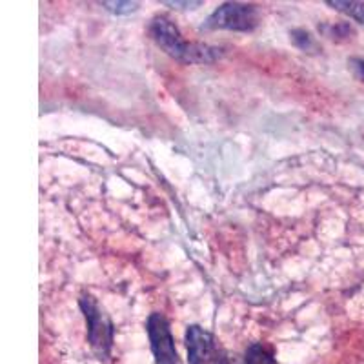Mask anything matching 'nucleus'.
Returning <instances> with one entry per match:
<instances>
[{
    "mask_svg": "<svg viewBox=\"0 0 364 364\" xmlns=\"http://www.w3.org/2000/svg\"><path fill=\"white\" fill-rule=\"evenodd\" d=\"M100 4L109 13H115V15H129V13L139 9L136 2H100Z\"/></svg>",
    "mask_w": 364,
    "mask_h": 364,
    "instance_id": "obj_10",
    "label": "nucleus"
},
{
    "mask_svg": "<svg viewBox=\"0 0 364 364\" xmlns=\"http://www.w3.org/2000/svg\"><path fill=\"white\" fill-rule=\"evenodd\" d=\"M148 330L149 346L154 352L155 364H182L178 359V353L175 350V341L171 336L170 323L162 314H151L146 323Z\"/></svg>",
    "mask_w": 364,
    "mask_h": 364,
    "instance_id": "obj_4",
    "label": "nucleus"
},
{
    "mask_svg": "<svg viewBox=\"0 0 364 364\" xmlns=\"http://www.w3.org/2000/svg\"><path fill=\"white\" fill-rule=\"evenodd\" d=\"M326 4L348 15L353 21L364 24V2H355V0H328Z\"/></svg>",
    "mask_w": 364,
    "mask_h": 364,
    "instance_id": "obj_6",
    "label": "nucleus"
},
{
    "mask_svg": "<svg viewBox=\"0 0 364 364\" xmlns=\"http://www.w3.org/2000/svg\"><path fill=\"white\" fill-rule=\"evenodd\" d=\"M148 33L157 42L159 48H162L166 53L175 58V60H178V63L210 64L215 63L217 58H220V55H223V50L215 48V46L184 41L177 26L168 17H162V15L151 18L148 26Z\"/></svg>",
    "mask_w": 364,
    "mask_h": 364,
    "instance_id": "obj_1",
    "label": "nucleus"
},
{
    "mask_svg": "<svg viewBox=\"0 0 364 364\" xmlns=\"http://www.w3.org/2000/svg\"><path fill=\"white\" fill-rule=\"evenodd\" d=\"M186 346H188V360L190 364H211L215 359V341L210 331L204 328L191 324L186 330Z\"/></svg>",
    "mask_w": 364,
    "mask_h": 364,
    "instance_id": "obj_5",
    "label": "nucleus"
},
{
    "mask_svg": "<svg viewBox=\"0 0 364 364\" xmlns=\"http://www.w3.org/2000/svg\"><path fill=\"white\" fill-rule=\"evenodd\" d=\"M350 64H352L353 71H355V75L359 77L360 80H364V60L363 58H352L350 60Z\"/></svg>",
    "mask_w": 364,
    "mask_h": 364,
    "instance_id": "obj_12",
    "label": "nucleus"
},
{
    "mask_svg": "<svg viewBox=\"0 0 364 364\" xmlns=\"http://www.w3.org/2000/svg\"><path fill=\"white\" fill-rule=\"evenodd\" d=\"M290 35L291 41H294V44L297 46L299 50L306 51V53H317L318 51V44L315 42V38L311 37V33L304 31V29H294Z\"/></svg>",
    "mask_w": 364,
    "mask_h": 364,
    "instance_id": "obj_8",
    "label": "nucleus"
},
{
    "mask_svg": "<svg viewBox=\"0 0 364 364\" xmlns=\"http://www.w3.org/2000/svg\"><path fill=\"white\" fill-rule=\"evenodd\" d=\"M79 304L87 323V343H90L91 350L97 353L99 359H106L112 352L113 336H115L112 318L97 302V299L91 297V295L84 294L80 297Z\"/></svg>",
    "mask_w": 364,
    "mask_h": 364,
    "instance_id": "obj_2",
    "label": "nucleus"
},
{
    "mask_svg": "<svg viewBox=\"0 0 364 364\" xmlns=\"http://www.w3.org/2000/svg\"><path fill=\"white\" fill-rule=\"evenodd\" d=\"M259 24V9L253 4L226 2L211 13L203 29H230V31H253Z\"/></svg>",
    "mask_w": 364,
    "mask_h": 364,
    "instance_id": "obj_3",
    "label": "nucleus"
},
{
    "mask_svg": "<svg viewBox=\"0 0 364 364\" xmlns=\"http://www.w3.org/2000/svg\"><path fill=\"white\" fill-rule=\"evenodd\" d=\"M215 364H239L237 363V359L235 357H232V355H228V353H224V352H217V355H215Z\"/></svg>",
    "mask_w": 364,
    "mask_h": 364,
    "instance_id": "obj_13",
    "label": "nucleus"
},
{
    "mask_svg": "<svg viewBox=\"0 0 364 364\" xmlns=\"http://www.w3.org/2000/svg\"><path fill=\"white\" fill-rule=\"evenodd\" d=\"M245 364H277L275 357H273L272 350L266 348L264 344L255 343L246 350Z\"/></svg>",
    "mask_w": 364,
    "mask_h": 364,
    "instance_id": "obj_7",
    "label": "nucleus"
},
{
    "mask_svg": "<svg viewBox=\"0 0 364 364\" xmlns=\"http://www.w3.org/2000/svg\"><path fill=\"white\" fill-rule=\"evenodd\" d=\"M164 6H171L175 9H197L204 4V2H178V0H162Z\"/></svg>",
    "mask_w": 364,
    "mask_h": 364,
    "instance_id": "obj_11",
    "label": "nucleus"
},
{
    "mask_svg": "<svg viewBox=\"0 0 364 364\" xmlns=\"http://www.w3.org/2000/svg\"><path fill=\"white\" fill-rule=\"evenodd\" d=\"M318 31L330 38H346L353 33V29L346 22H341V24H323L318 26Z\"/></svg>",
    "mask_w": 364,
    "mask_h": 364,
    "instance_id": "obj_9",
    "label": "nucleus"
}]
</instances>
